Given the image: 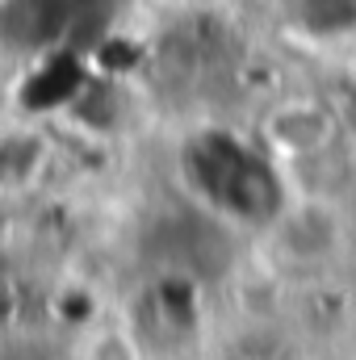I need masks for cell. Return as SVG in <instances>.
<instances>
[{
	"label": "cell",
	"instance_id": "6da1fadb",
	"mask_svg": "<svg viewBox=\"0 0 356 360\" xmlns=\"http://www.w3.org/2000/svg\"><path fill=\"white\" fill-rule=\"evenodd\" d=\"M268 134H272V143H276L281 151L306 155V151L327 147L331 117H327V109H319V105H289V109H281V113L268 122Z\"/></svg>",
	"mask_w": 356,
	"mask_h": 360
},
{
	"label": "cell",
	"instance_id": "7a4b0ae2",
	"mask_svg": "<svg viewBox=\"0 0 356 360\" xmlns=\"http://www.w3.org/2000/svg\"><path fill=\"white\" fill-rule=\"evenodd\" d=\"M92 310H96V302H92L89 289H76V293L63 302V319H68V323H89Z\"/></svg>",
	"mask_w": 356,
	"mask_h": 360
}]
</instances>
